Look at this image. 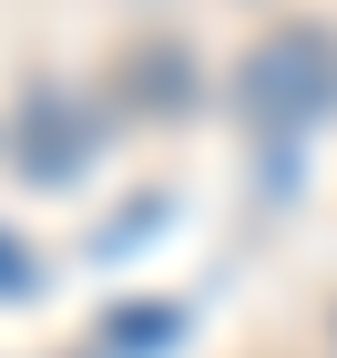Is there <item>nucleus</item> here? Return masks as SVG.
<instances>
[{
	"label": "nucleus",
	"mask_w": 337,
	"mask_h": 358,
	"mask_svg": "<svg viewBox=\"0 0 337 358\" xmlns=\"http://www.w3.org/2000/svg\"><path fill=\"white\" fill-rule=\"evenodd\" d=\"M235 113L255 134H297V123H327L337 113V31L327 21H286L266 31L235 72Z\"/></svg>",
	"instance_id": "nucleus-1"
}]
</instances>
